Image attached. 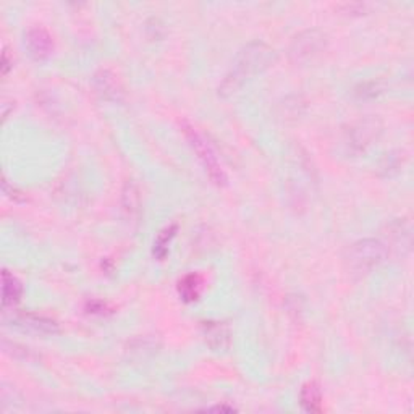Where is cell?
Here are the masks:
<instances>
[{
	"label": "cell",
	"mask_w": 414,
	"mask_h": 414,
	"mask_svg": "<svg viewBox=\"0 0 414 414\" xmlns=\"http://www.w3.org/2000/svg\"><path fill=\"white\" fill-rule=\"evenodd\" d=\"M93 88L96 94L105 102H120L125 94L119 76L104 68L97 70L93 75Z\"/></svg>",
	"instance_id": "52a82bcc"
},
{
	"label": "cell",
	"mask_w": 414,
	"mask_h": 414,
	"mask_svg": "<svg viewBox=\"0 0 414 414\" xmlns=\"http://www.w3.org/2000/svg\"><path fill=\"white\" fill-rule=\"evenodd\" d=\"M177 230H178L177 225L172 223V225H167L165 228H162L159 235H157V238L154 242V256L159 260H162L167 256L168 244L172 243L173 238H175Z\"/></svg>",
	"instance_id": "9a60e30c"
},
{
	"label": "cell",
	"mask_w": 414,
	"mask_h": 414,
	"mask_svg": "<svg viewBox=\"0 0 414 414\" xmlns=\"http://www.w3.org/2000/svg\"><path fill=\"white\" fill-rule=\"evenodd\" d=\"M382 93V88L379 83H374V81H367V83H361L355 89V94L357 99H374Z\"/></svg>",
	"instance_id": "2e32d148"
},
{
	"label": "cell",
	"mask_w": 414,
	"mask_h": 414,
	"mask_svg": "<svg viewBox=\"0 0 414 414\" xmlns=\"http://www.w3.org/2000/svg\"><path fill=\"white\" fill-rule=\"evenodd\" d=\"M301 406L308 413H320L322 411V390L316 382H308L303 385L300 393Z\"/></svg>",
	"instance_id": "8fae6325"
},
{
	"label": "cell",
	"mask_w": 414,
	"mask_h": 414,
	"mask_svg": "<svg viewBox=\"0 0 414 414\" xmlns=\"http://www.w3.org/2000/svg\"><path fill=\"white\" fill-rule=\"evenodd\" d=\"M329 36L319 28H309L296 33L290 40L288 59L296 66H306L318 60L327 50Z\"/></svg>",
	"instance_id": "3957f363"
},
{
	"label": "cell",
	"mask_w": 414,
	"mask_h": 414,
	"mask_svg": "<svg viewBox=\"0 0 414 414\" xmlns=\"http://www.w3.org/2000/svg\"><path fill=\"white\" fill-rule=\"evenodd\" d=\"M380 168L385 170L387 175H390L392 172H398L401 168V157L395 154H387L380 162Z\"/></svg>",
	"instance_id": "e0dca14e"
},
{
	"label": "cell",
	"mask_w": 414,
	"mask_h": 414,
	"mask_svg": "<svg viewBox=\"0 0 414 414\" xmlns=\"http://www.w3.org/2000/svg\"><path fill=\"white\" fill-rule=\"evenodd\" d=\"M23 296V285L17 277H13L8 270H3L2 274V303L3 308H13L20 303Z\"/></svg>",
	"instance_id": "30bf717a"
},
{
	"label": "cell",
	"mask_w": 414,
	"mask_h": 414,
	"mask_svg": "<svg viewBox=\"0 0 414 414\" xmlns=\"http://www.w3.org/2000/svg\"><path fill=\"white\" fill-rule=\"evenodd\" d=\"M202 291V279L198 274H188L178 283V293L185 303H194Z\"/></svg>",
	"instance_id": "7c38bea8"
},
{
	"label": "cell",
	"mask_w": 414,
	"mask_h": 414,
	"mask_svg": "<svg viewBox=\"0 0 414 414\" xmlns=\"http://www.w3.org/2000/svg\"><path fill=\"white\" fill-rule=\"evenodd\" d=\"M382 135V121L374 115L364 117L355 121L350 130L345 133L346 151L351 154H361L366 152Z\"/></svg>",
	"instance_id": "5b68a950"
},
{
	"label": "cell",
	"mask_w": 414,
	"mask_h": 414,
	"mask_svg": "<svg viewBox=\"0 0 414 414\" xmlns=\"http://www.w3.org/2000/svg\"><path fill=\"white\" fill-rule=\"evenodd\" d=\"M202 335L212 351H227L232 343V330L225 322H206L202 325Z\"/></svg>",
	"instance_id": "ba28073f"
},
{
	"label": "cell",
	"mask_w": 414,
	"mask_h": 414,
	"mask_svg": "<svg viewBox=\"0 0 414 414\" xmlns=\"http://www.w3.org/2000/svg\"><path fill=\"white\" fill-rule=\"evenodd\" d=\"M180 126H182L183 135L186 136V140L190 141L194 152L198 154V159L201 161V163L204 165V170L207 172L209 178H211L216 185L223 186L225 183H227V175H225L221 162H219L212 147L209 146V142L204 140V138L198 133L196 128L188 124V121H182Z\"/></svg>",
	"instance_id": "277c9868"
},
{
	"label": "cell",
	"mask_w": 414,
	"mask_h": 414,
	"mask_svg": "<svg viewBox=\"0 0 414 414\" xmlns=\"http://www.w3.org/2000/svg\"><path fill=\"white\" fill-rule=\"evenodd\" d=\"M121 204H124V211L128 217H136L141 211V198L140 191H138L136 185L133 182H128L124 188V198H121Z\"/></svg>",
	"instance_id": "5bb4252c"
},
{
	"label": "cell",
	"mask_w": 414,
	"mask_h": 414,
	"mask_svg": "<svg viewBox=\"0 0 414 414\" xmlns=\"http://www.w3.org/2000/svg\"><path fill=\"white\" fill-rule=\"evenodd\" d=\"M277 60V50L264 40H253V43L246 44L233 59L232 66L225 73L222 83L219 84V96L232 97L237 94L256 76L272 68Z\"/></svg>",
	"instance_id": "6da1fadb"
},
{
	"label": "cell",
	"mask_w": 414,
	"mask_h": 414,
	"mask_svg": "<svg viewBox=\"0 0 414 414\" xmlns=\"http://www.w3.org/2000/svg\"><path fill=\"white\" fill-rule=\"evenodd\" d=\"M306 112V102L301 96H288L282 104H280L279 115L285 121H296L304 115Z\"/></svg>",
	"instance_id": "4fadbf2b"
},
{
	"label": "cell",
	"mask_w": 414,
	"mask_h": 414,
	"mask_svg": "<svg viewBox=\"0 0 414 414\" xmlns=\"http://www.w3.org/2000/svg\"><path fill=\"white\" fill-rule=\"evenodd\" d=\"M12 65H13V59H10V52L5 49L2 55V73L7 75L10 68H12Z\"/></svg>",
	"instance_id": "d6986e66"
},
{
	"label": "cell",
	"mask_w": 414,
	"mask_h": 414,
	"mask_svg": "<svg viewBox=\"0 0 414 414\" xmlns=\"http://www.w3.org/2000/svg\"><path fill=\"white\" fill-rule=\"evenodd\" d=\"M339 8L343 13H348V15H366L367 10H369V5H367V3H360V2H355V3H341V5H339Z\"/></svg>",
	"instance_id": "ac0fdd59"
},
{
	"label": "cell",
	"mask_w": 414,
	"mask_h": 414,
	"mask_svg": "<svg viewBox=\"0 0 414 414\" xmlns=\"http://www.w3.org/2000/svg\"><path fill=\"white\" fill-rule=\"evenodd\" d=\"M388 258V246L382 239L362 238L346 249L345 264L350 274L362 277L374 272Z\"/></svg>",
	"instance_id": "7a4b0ae2"
},
{
	"label": "cell",
	"mask_w": 414,
	"mask_h": 414,
	"mask_svg": "<svg viewBox=\"0 0 414 414\" xmlns=\"http://www.w3.org/2000/svg\"><path fill=\"white\" fill-rule=\"evenodd\" d=\"M13 322L24 330L34 332V334L40 335H54L59 332L57 322L38 314H18L13 318Z\"/></svg>",
	"instance_id": "9c48e42d"
},
{
	"label": "cell",
	"mask_w": 414,
	"mask_h": 414,
	"mask_svg": "<svg viewBox=\"0 0 414 414\" xmlns=\"http://www.w3.org/2000/svg\"><path fill=\"white\" fill-rule=\"evenodd\" d=\"M24 49L34 62H44L54 52V39L43 27H31L23 36Z\"/></svg>",
	"instance_id": "8992f818"
}]
</instances>
